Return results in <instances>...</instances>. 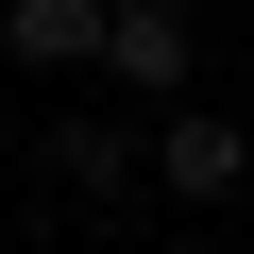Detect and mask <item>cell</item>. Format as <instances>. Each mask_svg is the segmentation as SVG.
Instances as JSON below:
<instances>
[{"label":"cell","instance_id":"6da1fadb","mask_svg":"<svg viewBox=\"0 0 254 254\" xmlns=\"http://www.w3.org/2000/svg\"><path fill=\"white\" fill-rule=\"evenodd\" d=\"M153 187H170V203H220V187H254V119H220V102H170V119H153Z\"/></svg>","mask_w":254,"mask_h":254},{"label":"cell","instance_id":"7a4b0ae2","mask_svg":"<svg viewBox=\"0 0 254 254\" xmlns=\"http://www.w3.org/2000/svg\"><path fill=\"white\" fill-rule=\"evenodd\" d=\"M102 68H119V85H136V102L170 119V102H187V17H170V0H119V34H102Z\"/></svg>","mask_w":254,"mask_h":254},{"label":"cell","instance_id":"3957f363","mask_svg":"<svg viewBox=\"0 0 254 254\" xmlns=\"http://www.w3.org/2000/svg\"><path fill=\"white\" fill-rule=\"evenodd\" d=\"M119 34V0H17V17H0V51H17V68H85Z\"/></svg>","mask_w":254,"mask_h":254}]
</instances>
